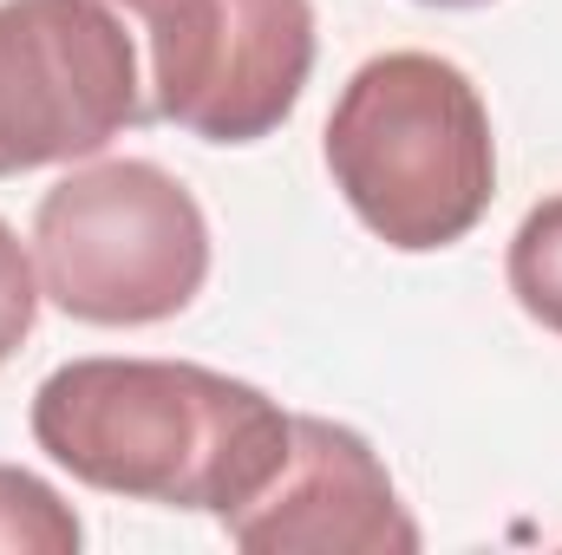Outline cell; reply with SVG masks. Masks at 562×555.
I'll list each match as a JSON object with an SVG mask.
<instances>
[{
    "label": "cell",
    "instance_id": "obj_1",
    "mask_svg": "<svg viewBox=\"0 0 562 555\" xmlns=\"http://www.w3.org/2000/svg\"><path fill=\"white\" fill-rule=\"evenodd\" d=\"M288 418L262 386L196 360H72L33 393V444L105 497L223 523L281 471Z\"/></svg>",
    "mask_w": 562,
    "mask_h": 555
},
{
    "label": "cell",
    "instance_id": "obj_2",
    "mask_svg": "<svg viewBox=\"0 0 562 555\" xmlns=\"http://www.w3.org/2000/svg\"><path fill=\"white\" fill-rule=\"evenodd\" d=\"M321 157L347 209L400 256L464 242L497 196L491 112L438 53L367 59L327 112Z\"/></svg>",
    "mask_w": 562,
    "mask_h": 555
},
{
    "label": "cell",
    "instance_id": "obj_3",
    "mask_svg": "<svg viewBox=\"0 0 562 555\" xmlns=\"http://www.w3.org/2000/svg\"><path fill=\"white\" fill-rule=\"evenodd\" d=\"M33 269L86 327H157L210 281V216L150 157H86L33 209Z\"/></svg>",
    "mask_w": 562,
    "mask_h": 555
},
{
    "label": "cell",
    "instance_id": "obj_4",
    "mask_svg": "<svg viewBox=\"0 0 562 555\" xmlns=\"http://www.w3.org/2000/svg\"><path fill=\"white\" fill-rule=\"evenodd\" d=\"M150 118L119 0H0V177L86 163Z\"/></svg>",
    "mask_w": 562,
    "mask_h": 555
},
{
    "label": "cell",
    "instance_id": "obj_5",
    "mask_svg": "<svg viewBox=\"0 0 562 555\" xmlns=\"http://www.w3.org/2000/svg\"><path fill=\"white\" fill-rule=\"evenodd\" d=\"M144 46L150 118L203 144H256L288 125L314 72L307 0H119Z\"/></svg>",
    "mask_w": 562,
    "mask_h": 555
},
{
    "label": "cell",
    "instance_id": "obj_6",
    "mask_svg": "<svg viewBox=\"0 0 562 555\" xmlns=\"http://www.w3.org/2000/svg\"><path fill=\"white\" fill-rule=\"evenodd\" d=\"M229 543L249 555H413L419 523L406 517L380 451L334 418H288L281 471L223 517Z\"/></svg>",
    "mask_w": 562,
    "mask_h": 555
},
{
    "label": "cell",
    "instance_id": "obj_7",
    "mask_svg": "<svg viewBox=\"0 0 562 555\" xmlns=\"http://www.w3.org/2000/svg\"><path fill=\"white\" fill-rule=\"evenodd\" d=\"M79 543L86 530L66 497L33 471L0 464V555H72Z\"/></svg>",
    "mask_w": 562,
    "mask_h": 555
},
{
    "label": "cell",
    "instance_id": "obj_8",
    "mask_svg": "<svg viewBox=\"0 0 562 555\" xmlns=\"http://www.w3.org/2000/svg\"><path fill=\"white\" fill-rule=\"evenodd\" d=\"M504 275H510L517 307H524L537 327L562 333V190L557 196H543V203L517 223Z\"/></svg>",
    "mask_w": 562,
    "mask_h": 555
},
{
    "label": "cell",
    "instance_id": "obj_9",
    "mask_svg": "<svg viewBox=\"0 0 562 555\" xmlns=\"http://www.w3.org/2000/svg\"><path fill=\"white\" fill-rule=\"evenodd\" d=\"M40 269H33V249L13 236V223L0 216V366L26 347L33 320H40Z\"/></svg>",
    "mask_w": 562,
    "mask_h": 555
},
{
    "label": "cell",
    "instance_id": "obj_10",
    "mask_svg": "<svg viewBox=\"0 0 562 555\" xmlns=\"http://www.w3.org/2000/svg\"><path fill=\"white\" fill-rule=\"evenodd\" d=\"M425 7H491V0H425Z\"/></svg>",
    "mask_w": 562,
    "mask_h": 555
}]
</instances>
